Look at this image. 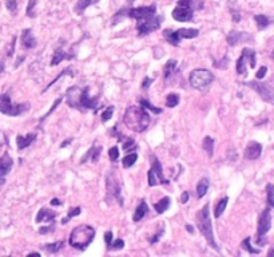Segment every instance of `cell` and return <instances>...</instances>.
I'll list each match as a JSON object with an SVG mask.
<instances>
[{
    "label": "cell",
    "mask_w": 274,
    "mask_h": 257,
    "mask_svg": "<svg viewBox=\"0 0 274 257\" xmlns=\"http://www.w3.org/2000/svg\"><path fill=\"white\" fill-rule=\"evenodd\" d=\"M6 7H7L8 11L15 14L18 10V0H6Z\"/></svg>",
    "instance_id": "45"
},
{
    "label": "cell",
    "mask_w": 274,
    "mask_h": 257,
    "mask_svg": "<svg viewBox=\"0 0 274 257\" xmlns=\"http://www.w3.org/2000/svg\"><path fill=\"white\" fill-rule=\"evenodd\" d=\"M98 2H99V0H79V2L75 4L74 11H75V14L82 15L86 8H88L90 6H93V4H97Z\"/></svg>",
    "instance_id": "27"
},
{
    "label": "cell",
    "mask_w": 274,
    "mask_h": 257,
    "mask_svg": "<svg viewBox=\"0 0 274 257\" xmlns=\"http://www.w3.org/2000/svg\"><path fill=\"white\" fill-rule=\"evenodd\" d=\"M51 205H54V207H59V205H62V203L58 198H54L52 201H51Z\"/></svg>",
    "instance_id": "58"
},
{
    "label": "cell",
    "mask_w": 274,
    "mask_h": 257,
    "mask_svg": "<svg viewBox=\"0 0 274 257\" xmlns=\"http://www.w3.org/2000/svg\"><path fill=\"white\" fill-rule=\"evenodd\" d=\"M186 231H188V232H190V233H194V228H193V226H191L190 224L186 225Z\"/></svg>",
    "instance_id": "59"
},
{
    "label": "cell",
    "mask_w": 274,
    "mask_h": 257,
    "mask_svg": "<svg viewBox=\"0 0 274 257\" xmlns=\"http://www.w3.org/2000/svg\"><path fill=\"white\" fill-rule=\"evenodd\" d=\"M151 170L154 172V174L157 176V178H158L159 184H163V185L169 184V180L165 178L162 165H161V162H159V159L155 156H153V154H151Z\"/></svg>",
    "instance_id": "17"
},
{
    "label": "cell",
    "mask_w": 274,
    "mask_h": 257,
    "mask_svg": "<svg viewBox=\"0 0 274 257\" xmlns=\"http://www.w3.org/2000/svg\"><path fill=\"white\" fill-rule=\"evenodd\" d=\"M123 122L133 131L143 133L151 122V118L147 110L142 106H130L123 116Z\"/></svg>",
    "instance_id": "1"
},
{
    "label": "cell",
    "mask_w": 274,
    "mask_h": 257,
    "mask_svg": "<svg viewBox=\"0 0 274 257\" xmlns=\"http://www.w3.org/2000/svg\"><path fill=\"white\" fill-rule=\"evenodd\" d=\"M71 142H72V138H69V139H66V141L63 142V144H62V145H60V149L66 148V146H69L70 144H71Z\"/></svg>",
    "instance_id": "57"
},
{
    "label": "cell",
    "mask_w": 274,
    "mask_h": 257,
    "mask_svg": "<svg viewBox=\"0 0 274 257\" xmlns=\"http://www.w3.org/2000/svg\"><path fill=\"white\" fill-rule=\"evenodd\" d=\"M108 157H110V159H111V161H114V162H115L116 159L119 158V150H118V148H116V146H112V148H110V150H108Z\"/></svg>",
    "instance_id": "46"
},
{
    "label": "cell",
    "mask_w": 274,
    "mask_h": 257,
    "mask_svg": "<svg viewBox=\"0 0 274 257\" xmlns=\"http://www.w3.org/2000/svg\"><path fill=\"white\" fill-rule=\"evenodd\" d=\"M134 146H135V141H134L133 138H127L123 142V150L125 152H133Z\"/></svg>",
    "instance_id": "44"
},
{
    "label": "cell",
    "mask_w": 274,
    "mask_h": 257,
    "mask_svg": "<svg viewBox=\"0 0 274 257\" xmlns=\"http://www.w3.org/2000/svg\"><path fill=\"white\" fill-rule=\"evenodd\" d=\"M271 229V208L267 207L261 212L260 218H258V226H257V245H265L266 239L265 236Z\"/></svg>",
    "instance_id": "6"
},
{
    "label": "cell",
    "mask_w": 274,
    "mask_h": 257,
    "mask_svg": "<svg viewBox=\"0 0 274 257\" xmlns=\"http://www.w3.org/2000/svg\"><path fill=\"white\" fill-rule=\"evenodd\" d=\"M266 73H267V67L266 66H262V67H261V69L257 71V74H256L257 79L258 80L263 79V78H265V75H266Z\"/></svg>",
    "instance_id": "51"
},
{
    "label": "cell",
    "mask_w": 274,
    "mask_h": 257,
    "mask_svg": "<svg viewBox=\"0 0 274 257\" xmlns=\"http://www.w3.org/2000/svg\"><path fill=\"white\" fill-rule=\"evenodd\" d=\"M112 114H114V106H108L107 109L102 112V122H108L112 118Z\"/></svg>",
    "instance_id": "41"
},
{
    "label": "cell",
    "mask_w": 274,
    "mask_h": 257,
    "mask_svg": "<svg viewBox=\"0 0 274 257\" xmlns=\"http://www.w3.org/2000/svg\"><path fill=\"white\" fill-rule=\"evenodd\" d=\"M199 7H202V6L195 4L194 0H179L177 7L174 8L171 16L177 22H191L194 18V10Z\"/></svg>",
    "instance_id": "4"
},
{
    "label": "cell",
    "mask_w": 274,
    "mask_h": 257,
    "mask_svg": "<svg viewBox=\"0 0 274 257\" xmlns=\"http://www.w3.org/2000/svg\"><path fill=\"white\" fill-rule=\"evenodd\" d=\"M101 153H102L101 146H98V148H94V146H93V148L88 149V152L80 158V163L87 162V159H90L91 162H98V161H99V157H101Z\"/></svg>",
    "instance_id": "21"
},
{
    "label": "cell",
    "mask_w": 274,
    "mask_h": 257,
    "mask_svg": "<svg viewBox=\"0 0 274 257\" xmlns=\"http://www.w3.org/2000/svg\"><path fill=\"white\" fill-rule=\"evenodd\" d=\"M71 58H75V55L67 54V52H65L62 48H58V50L54 52V56H52V61H51V66H58L59 63L65 61V59Z\"/></svg>",
    "instance_id": "24"
},
{
    "label": "cell",
    "mask_w": 274,
    "mask_h": 257,
    "mask_svg": "<svg viewBox=\"0 0 274 257\" xmlns=\"http://www.w3.org/2000/svg\"><path fill=\"white\" fill-rule=\"evenodd\" d=\"M123 246H125V241H123L122 239H116L115 241H114V243H111L110 245L107 246V249L108 250H111V249L119 250V249H122Z\"/></svg>",
    "instance_id": "43"
},
{
    "label": "cell",
    "mask_w": 274,
    "mask_h": 257,
    "mask_svg": "<svg viewBox=\"0 0 274 257\" xmlns=\"http://www.w3.org/2000/svg\"><path fill=\"white\" fill-rule=\"evenodd\" d=\"M80 212H82V209H80L79 207H76V208H71V209L69 210V216H67V218H65V220L62 221L63 224H66L67 221L71 220L72 217H76V216H79Z\"/></svg>",
    "instance_id": "42"
},
{
    "label": "cell",
    "mask_w": 274,
    "mask_h": 257,
    "mask_svg": "<svg viewBox=\"0 0 274 257\" xmlns=\"http://www.w3.org/2000/svg\"><path fill=\"white\" fill-rule=\"evenodd\" d=\"M22 46L24 48H28V50H31V48H35L36 46H38V42H36L35 37H34V34H33V30L31 28L23 30Z\"/></svg>",
    "instance_id": "18"
},
{
    "label": "cell",
    "mask_w": 274,
    "mask_h": 257,
    "mask_svg": "<svg viewBox=\"0 0 274 257\" xmlns=\"http://www.w3.org/2000/svg\"><path fill=\"white\" fill-rule=\"evenodd\" d=\"M15 42H16V37L12 38V43H11V48H10V51L7 52L8 56H12V54H14V50H15Z\"/></svg>",
    "instance_id": "56"
},
{
    "label": "cell",
    "mask_w": 274,
    "mask_h": 257,
    "mask_svg": "<svg viewBox=\"0 0 274 257\" xmlns=\"http://www.w3.org/2000/svg\"><path fill=\"white\" fill-rule=\"evenodd\" d=\"M147 213H148L147 204H146V201H144V199H142L141 204L138 205L137 209H135V212H134L133 221L134 222H139V221H141L142 218H143Z\"/></svg>",
    "instance_id": "22"
},
{
    "label": "cell",
    "mask_w": 274,
    "mask_h": 257,
    "mask_svg": "<svg viewBox=\"0 0 274 257\" xmlns=\"http://www.w3.org/2000/svg\"><path fill=\"white\" fill-rule=\"evenodd\" d=\"M112 237H114V236H112V232H110V231H108V232H106V235H105V240H106V245H110V244L112 243Z\"/></svg>",
    "instance_id": "54"
},
{
    "label": "cell",
    "mask_w": 274,
    "mask_h": 257,
    "mask_svg": "<svg viewBox=\"0 0 274 257\" xmlns=\"http://www.w3.org/2000/svg\"><path fill=\"white\" fill-rule=\"evenodd\" d=\"M253 39L252 35H249L248 33H239V31H230L229 33V35L226 37L227 43H229V46H237L238 43H241L242 40H250Z\"/></svg>",
    "instance_id": "15"
},
{
    "label": "cell",
    "mask_w": 274,
    "mask_h": 257,
    "mask_svg": "<svg viewBox=\"0 0 274 257\" xmlns=\"http://www.w3.org/2000/svg\"><path fill=\"white\" fill-rule=\"evenodd\" d=\"M189 80H190V84L193 89L199 91H206L214 82V75L210 70L197 69L194 71H191Z\"/></svg>",
    "instance_id": "5"
},
{
    "label": "cell",
    "mask_w": 274,
    "mask_h": 257,
    "mask_svg": "<svg viewBox=\"0 0 274 257\" xmlns=\"http://www.w3.org/2000/svg\"><path fill=\"white\" fill-rule=\"evenodd\" d=\"M151 83H153L151 78L146 76V78L143 79V82H142V89H143V90H148V87H150V84Z\"/></svg>",
    "instance_id": "53"
},
{
    "label": "cell",
    "mask_w": 274,
    "mask_h": 257,
    "mask_svg": "<svg viewBox=\"0 0 274 257\" xmlns=\"http://www.w3.org/2000/svg\"><path fill=\"white\" fill-rule=\"evenodd\" d=\"M254 20H256L258 30H265L271 24V20L267 18L266 15H256V16H254Z\"/></svg>",
    "instance_id": "33"
},
{
    "label": "cell",
    "mask_w": 274,
    "mask_h": 257,
    "mask_svg": "<svg viewBox=\"0 0 274 257\" xmlns=\"http://www.w3.org/2000/svg\"><path fill=\"white\" fill-rule=\"evenodd\" d=\"M4 69H6V66H4V63H3V62H0V74L3 73V71H4Z\"/></svg>",
    "instance_id": "60"
},
{
    "label": "cell",
    "mask_w": 274,
    "mask_h": 257,
    "mask_svg": "<svg viewBox=\"0 0 274 257\" xmlns=\"http://www.w3.org/2000/svg\"><path fill=\"white\" fill-rule=\"evenodd\" d=\"M163 232H165V229H163V226H162V228H161V231H159V233H157V235H154V237H153V239H150V244L158 243L159 239H161V236L163 235Z\"/></svg>",
    "instance_id": "52"
},
{
    "label": "cell",
    "mask_w": 274,
    "mask_h": 257,
    "mask_svg": "<svg viewBox=\"0 0 274 257\" xmlns=\"http://www.w3.org/2000/svg\"><path fill=\"white\" fill-rule=\"evenodd\" d=\"M139 105H141L142 107H143V109L153 111L154 114H162V111H163L162 109H159V107H155L154 105H151V103H150V102H148L147 99H141V101H139Z\"/></svg>",
    "instance_id": "34"
},
{
    "label": "cell",
    "mask_w": 274,
    "mask_h": 257,
    "mask_svg": "<svg viewBox=\"0 0 274 257\" xmlns=\"http://www.w3.org/2000/svg\"><path fill=\"white\" fill-rule=\"evenodd\" d=\"M147 178H148V186H155L157 184H159L158 178H157V176H155L154 172H153L151 169L147 172Z\"/></svg>",
    "instance_id": "47"
},
{
    "label": "cell",
    "mask_w": 274,
    "mask_h": 257,
    "mask_svg": "<svg viewBox=\"0 0 274 257\" xmlns=\"http://www.w3.org/2000/svg\"><path fill=\"white\" fill-rule=\"evenodd\" d=\"M155 12H157V6L151 4V6H147V7H138V8H130L127 10V16L131 19H135V20H144V19H148L154 16Z\"/></svg>",
    "instance_id": "12"
},
{
    "label": "cell",
    "mask_w": 274,
    "mask_h": 257,
    "mask_svg": "<svg viewBox=\"0 0 274 257\" xmlns=\"http://www.w3.org/2000/svg\"><path fill=\"white\" fill-rule=\"evenodd\" d=\"M161 23H162V16H155V15L151 18L141 20V23H138L137 25L139 37H144V35H148V34L157 31L161 27Z\"/></svg>",
    "instance_id": "10"
},
{
    "label": "cell",
    "mask_w": 274,
    "mask_h": 257,
    "mask_svg": "<svg viewBox=\"0 0 274 257\" xmlns=\"http://www.w3.org/2000/svg\"><path fill=\"white\" fill-rule=\"evenodd\" d=\"M62 101H63V98H62V97H60V98H58V99H56V101L54 102V105H52V107H51V110H50V111H48V112H46V114H44V116L42 117V120H40V122H43V121L46 120V118H47L48 116H50L51 112H52V111H55V110H56V107H58V106L60 105V103H62Z\"/></svg>",
    "instance_id": "48"
},
{
    "label": "cell",
    "mask_w": 274,
    "mask_h": 257,
    "mask_svg": "<svg viewBox=\"0 0 274 257\" xmlns=\"http://www.w3.org/2000/svg\"><path fill=\"white\" fill-rule=\"evenodd\" d=\"M209 186L210 181L207 178H201V180H199L198 185H197V197H198L199 199L206 196V193L209 190Z\"/></svg>",
    "instance_id": "26"
},
{
    "label": "cell",
    "mask_w": 274,
    "mask_h": 257,
    "mask_svg": "<svg viewBox=\"0 0 274 257\" xmlns=\"http://www.w3.org/2000/svg\"><path fill=\"white\" fill-rule=\"evenodd\" d=\"M56 216H58V213H55V212L47 209V208H42V209L38 212V216H36L35 221L38 224H39V222H43V221H46V222H54Z\"/></svg>",
    "instance_id": "19"
},
{
    "label": "cell",
    "mask_w": 274,
    "mask_h": 257,
    "mask_svg": "<svg viewBox=\"0 0 274 257\" xmlns=\"http://www.w3.org/2000/svg\"><path fill=\"white\" fill-rule=\"evenodd\" d=\"M66 74H69L70 76H74V71H72V70L70 69V67H67V69H65V70H63V71H62L60 74H58V76H56V78H55V79L52 80V82H50V84H48V86L46 87V89H44L43 91H47L48 89H50V87L52 86V84H54V83H56V82H58V80L60 79L62 76H63V75H66Z\"/></svg>",
    "instance_id": "39"
},
{
    "label": "cell",
    "mask_w": 274,
    "mask_h": 257,
    "mask_svg": "<svg viewBox=\"0 0 274 257\" xmlns=\"http://www.w3.org/2000/svg\"><path fill=\"white\" fill-rule=\"evenodd\" d=\"M88 91H90V87L82 89L79 103H78V110H93L98 107V98H91Z\"/></svg>",
    "instance_id": "13"
},
{
    "label": "cell",
    "mask_w": 274,
    "mask_h": 257,
    "mask_svg": "<svg viewBox=\"0 0 274 257\" xmlns=\"http://www.w3.org/2000/svg\"><path fill=\"white\" fill-rule=\"evenodd\" d=\"M29 110V103H18L15 105L12 103L10 94H2L0 95V112L10 117H18L23 114L24 111Z\"/></svg>",
    "instance_id": "7"
},
{
    "label": "cell",
    "mask_w": 274,
    "mask_h": 257,
    "mask_svg": "<svg viewBox=\"0 0 274 257\" xmlns=\"http://www.w3.org/2000/svg\"><path fill=\"white\" fill-rule=\"evenodd\" d=\"M266 194H267V207L273 208L274 207V199H273L274 186H273V184L266 185Z\"/></svg>",
    "instance_id": "38"
},
{
    "label": "cell",
    "mask_w": 274,
    "mask_h": 257,
    "mask_svg": "<svg viewBox=\"0 0 274 257\" xmlns=\"http://www.w3.org/2000/svg\"><path fill=\"white\" fill-rule=\"evenodd\" d=\"M95 237V229L90 225H79L70 233L69 243L72 248L79 250H84L87 246L93 243Z\"/></svg>",
    "instance_id": "3"
},
{
    "label": "cell",
    "mask_w": 274,
    "mask_h": 257,
    "mask_svg": "<svg viewBox=\"0 0 274 257\" xmlns=\"http://www.w3.org/2000/svg\"><path fill=\"white\" fill-rule=\"evenodd\" d=\"M36 3H38V0H28V6H27V10H25V15L28 16V18H35L36 14L34 11V8H35Z\"/></svg>",
    "instance_id": "40"
},
{
    "label": "cell",
    "mask_w": 274,
    "mask_h": 257,
    "mask_svg": "<svg viewBox=\"0 0 274 257\" xmlns=\"http://www.w3.org/2000/svg\"><path fill=\"white\" fill-rule=\"evenodd\" d=\"M195 220H197V226H198L199 232L202 233V236L206 239L207 244H209V245L211 246L214 250H216V252H218V253H220L221 248L218 246V244L216 243V239H214L213 224H211V218H210V205L209 204H206L202 209L197 212Z\"/></svg>",
    "instance_id": "2"
},
{
    "label": "cell",
    "mask_w": 274,
    "mask_h": 257,
    "mask_svg": "<svg viewBox=\"0 0 274 257\" xmlns=\"http://www.w3.org/2000/svg\"><path fill=\"white\" fill-rule=\"evenodd\" d=\"M170 203H171L170 197H163V198L159 199L158 203H157L154 205L155 210H157V213H158V214L165 213V212H166V210L170 208Z\"/></svg>",
    "instance_id": "29"
},
{
    "label": "cell",
    "mask_w": 274,
    "mask_h": 257,
    "mask_svg": "<svg viewBox=\"0 0 274 257\" xmlns=\"http://www.w3.org/2000/svg\"><path fill=\"white\" fill-rule=\"evenodd\" d=\"M163 38H165L170 44H173V46H178L180 42V37L178 31H173V30H165V31H163Z\"/></svg>",
    "instance_id": "25"
},
{
    "label": "cell",
    "mask_w": 274,
    "mask_h": 257,
    "mask_svg": "<svg viewBox=\"0 0 274 257\" xmlns=\"http://www.w3.org/2000/svg\"><path fill=\"white\" fill-rule=\"evenodd\" d=\"M246 63H249V66L252 69H254L257 65L256 61V51L250 50V48H243L242 50V54L239 56V59L237 61V65H235V70L237 73L242 76L248 75V69H246Z\"/></svg>",
    "instance_id": "9"
},
{
    "label": "cell",
    "mask_w": 274,
    "mask_h": 257,
    "mask_svg": "<svg viewBox=\"0 0 274 257\" xmlns=\"http://www.w3.org/2000/svg\"><path fill=\"white\" fill-rule=\"evenodd\" d=\"M178 62L175 59H170L166 62V65L163 67V75H165V79H170L174 74L177 73Z\"/></svg>",
    "instance_id": "23"
},
{
    "label": "cell",
    "mask_w": 274,
    "mask_h": 257,
    "mask_svg": "<svg viewBox=\"0 0 274 257\" xmlns=\"http://www.w3.org/2000/svg\"><path fill=\"white\" fill-rule=\"evenodd\" d=\"M261 153H262V146H261V144H258V142L256 141H252L248 144V146H246L245 149V158L248 159H257L258 157L261 156Z\"/></svg>",
    "instance_id": "16"
},
{
    "label": "cell",
    "mask_w": 274,
    "mask_h": 257,
    "mask_svg": "<svg viewBox=\"0 0 274 257\" xmlns=\"http://www.w3.org/2000/svg\"><path fill=\"white\" fill-rule=\"evenodd\" d=\"M14 166V161L8 153H4L3 156L0 157V186L4 184V177L11 172Z\"/></svg>",
    "instance_id": "14"
},
{
    "label": "cell",
    "mask_w": 274,
    "mask_h": 257,
    "mask_svg": "<svg viewBox=\"0 0 274 257\" xmlns=\"http://www.w3.org/2000/svg\"><path fill=\"white\" fill-rule=\"evenodd\" d=\"M178 103H179V95L178 94H169L166 97V106L170 109L175 107Z\"/></svg>",
    "instance_id": "37"
},
{
    "label": "cell",
    "mask_w": 274,
    "mask_h": 257,
    "mask_svg": "<svg viewBox=\"0 0 274 257\" xmlns=\"http://www.w3.org/2000/svg\"><path fill=\"white\" fill-rule=\"evenodd\" d=\"M54 229H55V224L54 222H51V225H47V226H42V228H39V233L40 235H46V233L54 232Z\"/></svg>",
    "instance_id": "50"
},
{
    "label": "cell",
    "mask_w": 274,
    "mask_h": 257,
    "mask_svg": "<svg viewBox=\"0 0 274 257\" xmlns=\"http://www.w3.org/2000/svg\"><path fill=\"white\" fill-rule=\"evenodd\" d=\"M250 240H252V237H246V239L243 240V241H242L241 248H242V249L248 250V252H249V253H252V254H260L261 250L256 249V248H253V246L250 245Z\"/></svg>",
    "instance_id": "35"
},
{
    "label": "cell",
    "mask_w": 274,
    "mask_h": 257,
    "mask_svg": "<svg viewBox=\"0 0 274 257\" xmlns=\"http://www.w3.org/2000/svg\"><path fill=\"white\" fill-rule=\"evenodd\" d=\"M106 189H107V201H118L120 207H123V198H122V186L120 182L116 177L114 172L106 176Z\"/></svg>",
    "instance_id": "8"
},
{
    "label": "cell",
    "mask_w": 274,
    "mask_h": 257,
    "mask_svg": "<svg viewBox=\"0 0 274 257\" xmlns=\"http://www.w3.org/2000/svg\"><path fill=\"white\" fill-rule=\"evenodd\" d=\"M63 245H65V241H63V240H60V241H56V243L46 244V245H43V249L46 250L47 253L55 254V253H58L59 250L63 248Z\"/></svg>",
    "instance_id": "32"
},
{
    "label": "cell",
    "mask_w": 274,
    "mask_h": 257,
    "mask_svg": "<svg viewBox=\"0 0 274 257\" xmlns=\"http://www.w3.org/2000/svg\"><path fill=\"white\" fill-rule=\"evenodd\" d=\"M189 198H190V193L184 192V193H182V197H180V203L186 204L189 201Z\"/></svg>",
    "instance_id": "55"
},
{
    "label": "cell",
    "mask_w": 274,
    "mask_h": 257,
    "mask_svg": "<svg viewBox=\"0 0 274 257\" xmlns=\"http://www.w3.org/2000/svg\"><path fill=\"white\" fill-rule=\"evenodd\" d=\"M246 86H249L250 89L256 90L263 101L269 102V103H273L274 102L273 86H271L270 82L269 83H263V82H258V80H252V82H248Z\"/></svg>",
    "instance_id": "11"
},
{
    "label": "cell",
    "mask_w": 274,
    "mask_h": 257,
    "mask_svg": "<svg viewBox=\"0 0 274 257\" xmlns=\"http://www.w3.org/2000/svg\"><path fill=\"white\" fill-rule=\"evenodd\" d=\"M28 256H40L39 252H31V253H28Z\"/></svg>",
    "instance_id": "61"
},
{
    "label": "cell",
    "mask_w": 274,
    "mask_h": 257,
    "mask_svg": "<svg viewBox=\"0 0 274 257\" xmlns=\"http://www.w3.org/2000/svg\"><path fill=\"white\" fill-rule=\"evenodd\" d=\"M36 139L35 133H28L27 135H18L16 137V146H18V150H24L25 148H28L31 144Z\"/></svg>",
    "instance_id": "20"
},
{
    "label": "cell",
    "mask_w": 274,
    "mask_h": 257,
    "mask_svg": "<svg viewBox=\"0 0 274 257\" xmlns=\"http://www.w3.org/2000/svg\"><path fill=\"white\" fill-rule=\"evenodd\" d=\"M227 65H229V59H227L226 56H224V58H222V61L214 62V67H217V69L225 70V69H227Z\"/></svg>",
    "instance_id": "49"
},
{
    "label": "cell",
    "mask_w": 274,
    "mask_h": 257,
    "mask_svg": "<svg viewBox=\"0 0 274 257\" xmlns=\"http://www.w3.org/2000/svg\"><path fill=\"white\" fill-rule=\"evenodd\" d=\"M202 148H203V150L206 152V154H207V156H209L210 158H211V157H213V154H214V138L209 137V135L203 138Z\"/></svg>",
    "instance_id": "31"
},
{
    "label": "cell",
    "mask_w": 274,
    "mask_h": 257,
    "mask_svg": "<svg viewBox=\"0 0 274 257\" xmlns=\"http://www.w3.org/2000/svg\"><path fill=\"white\" fill-rule=\"evenodd\" d=\"M137 159H138L137 153H131V154H129V156H126L125 158H123V161H122L123 167L129 169V167H131L134 165V163L137 162Z\"/></svg>",
    "instance_id": "36"
},
{
    "label": "cell",
    "mask_w": 274,
    "mask_h": 257,
    "mask_svg": "<svg viewBox=\"0 0 274 257\" xmlns=\"http://www.w3.org/2000/svg\"><path fill=\"white\" fill-rule=\"evenodd\" d=\"M227 203H229V197H227V196L222 197V198H221L220 201H218L216 209H214V217L220 218L221 216L224 214L225 209H226V207H227Z\"/></svg>",
    "instance_id": "30"
},
{
    "label": "cell",
    "mask_w": 274,
    "mask_h": 257,
    "mask_svg": "<svg viewBox=\"0 0 274 257\" xmlns=\"http://www.w3.org/2000/svg\"><path fill=\"white\" fill-rule=\"evenodd\" d=\"M180 39H193L199 35V30L197 28H179L177 30Z\"/></svg>",
    "instance_id": "28"
}]
</instances>
